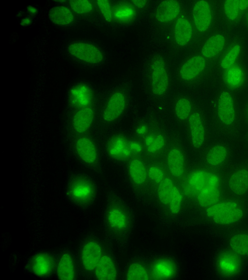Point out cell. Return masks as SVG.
<instances>
[{"label": "cell", "instance_id": "obj_1", "mask_svg": "<svg viewBox=\"0 0 248 280\" xmlns=\"http://www.w3.org/2000/svg\"><path fill=\"white\" fill-rule=\"evenodd\" d=\"M135 224L136 214L131 206L117 192L109 191L103 213L107 242L121 253H125Z\"/></svg>", "mask_w": 248, "mask_h": 280}, {"label": "cell", "instance_id": "obj_2", "mask_svg": "<svg viewBox=\"0 0 248 280\" xmlns=\"http://www.w3.org/2000/svg\"><path fill=\"white\" fill-rule=\"evenodd\" d=\"M97 191V186L93 178L87 174L77 173L68 179L66 195L72 203L86 210L95 202Z\"/></svg>", "mask_w": 248, "mask_h": 280}, {"label": "cell", "instance_id": "obj_3", "mask_svg": "<svg viewBox=\"0 0 248 280\" xmlns=\"http://www.w3.org/2000/svg\"><path fill=\"white\" fill-rule=\"evenodd\" d=\"M73 154L84 167L99 174H103L98 147L89 135L74 136L71 142Z\"/></svg>", "mask_w": 248, "mask_h": 280}, {"label": "cell", "instance_id": "obj_4", "mask_svg": "<svg viewBox=\"0 0 248 280\" xmlns=\"http://www.w3.org/2000/svg\"><path fill=\"white\" fill-rule=\"evenodd\" d=\"M146 71V78L149 90L155 96H161L166 93L169 86L168 69L164 59L155 55L149 60Z\"/></svg>", "mask_w": 248, "mask_h": 280}, {"label": "cell", "instance_id": "obj_5", "mask_svg": "<svg viewBox=\"0 0 248 280\" xmlns=\"http://www.w3.org/2000/svg\"><path fill=\"white\" fill-rule=\"evenodd\" d=\"M106 244L95 235L91 234L82 241L79 248V259L84 272L92 274L100 259Z\"/></svg>", "mask_w": 248, "mask_h": 280}, {"label": "cell", "instance_id": "obj_6", "mask_svg": "<svg viewBox=\"0 0 248 280\" xmlns=\"http://www.w3.org/2000/svg\"><path fill=\"white\" fill-rule=\"evenodd\" d=\"M150 280H172L178 276L180 269L177 260L167 254L149 256Z\"/></svg>", "mask_w": 248, "mask_h": 280}, {"label": "cell", "instance_id": "obj_7", "mask_svg": "<svg viewBox=\"0 0 248 280\" xmlns=\"http://www.w3.org/2000/svg\"><path fill=\"white\" fill-rule=\"evenodd\" d=\"M129 91L120 88L108 97L101 112L102 121L109 124L116 121L124 113L128 105Z\"/></svg>", "mask_w": 248, "mask_h": 280}, {"label": "cell", "instance_id": "obj_8", "mask_svg": "<svg viewBox=\"0 0 248 280\" xmlns=\"http://www.w3.org/2000/svg\"><path fill=\"white\" fill-rule=\"evenodd\" d=\"M113 249L106 241L103 253L92 274L95 279L120 280L122 270Z\"/></svg>", "mask_w": 248, "mask_h": 280}, {"label": "cell", "instance_id": "obj_9", "mask_svg": "<svg viewBox=\"0 0 248 280\" xmlns=\"http://www.w3.org/2000/svg\"><path fill=\"white\" fill-rule=\"evenodd\" d=\"M54 256L49 252L42 251L32 255L26 264V269L37 277L46 278L53 273L56 266Z\"/></svg>", "mask_w": 248, "mask_h": 280}, {"label": "cell", "instance_id": "obj_10", "mask_svg": "<svg viewBox=\"0 0 248 280\" xmlns=\"http://www.w3.org/2000/svg\"><path fill=\"white\" fill-rule=\"evenodd\" d=\"M120 280H150L149 256L136 255L125 263Z\"/></svg>", "mask_w": 248, "mask_h": 280}, {"label": "cell", "instance_id": "obj_11", "mask_svg": "<svg viewBox=\"0 0 248 280\" xmlns=\"http://www.w3.org/2000/svg\"><path fill=\"white\" fill-rule=\"evenodd\" d=\"M94 118L95 112L92 106L75 109L70 121V127L74 136L87 134Z\"/></svg>", "mask_w": 248, "mask_h": 280}, {"label": "cell", "instance_id": "obj_12", "mask_svg": "<svg viewBox=\"0 0 248 280\" xmlns=\"http://www.w3.org/2000/svg\"><path fill=\"white\" fill-rule=\"evenodd\" d=\"M68 50L69 52L75 57L89 63H99L104 57L102 52L98 48L89 43H72L69 46Z\"/></svg>", "mask_w": 248, "mask_h": 280}, {"label": "cell", "instance_id": "obj_13", "mask_svg": "<svg viewBox=\"0 0 248 280\" xmlns=\"http://www.w3.org/2000/svg\"><path fill=\"white\" fill-rule=\"evenodd\" d=\"M175 187L173 182L169 177H165L158 184L156 195L153 200L152 207L157 210L161 216H163L172 199Z\"/></svg>", "mask_w": 248, "mask_h": 280}, {"label": "cell", "instance_id": "obj_14", "mask_svg": "<svg viewBox=\"0 0 248 280\" xmlns=\"http://www.w3.org/2000/svg\"><path fill=\"white\" fill-rule=\"evenodd\" d=\"M93 99L92 88L84 83L74 86L69 92V104L75 109L92 106Z\"/></svg>", "mask_w": 248, "mask_h": 280}, {"label": "cell", "instance_id": "obj_15", "mask_svg": "<svg viewBox=\"0 0 248 280\" xmlns=\"http://www.w3.org/2000/svg\"><path fill=\"white\" fill-rule=\"evenodd\" d=\"M219 179L215 174L203 171H198L191 175L189 180V187L196 192L207 188H217Z\"/></svg>", "mask_w": 248, "mask_h": 280}, {"label": "cell", "instance_id": "obj_16", "mask_svg": "<svg viewBox=\"0 0 248 280\" xmlns=\"http://www.w3.org/2000/svg\"><path fill=\"white\" fill-rule=\"evenodd\" d=\"M57 277L62 280H74L77 276L75 260L72 255L68 251L63 252L57 263Z\"/></svg>", "mask_w": 248, "mask_h": 280}, {"label": "cell", "instance_id": "obj_17", "mask_svg": "<svg viewBox=\"0 0 248 280\" xmlns=\"http://www.w3.org/2000/svg\"><path fill=\"white\" fill-rule=\"evenodd\" d=\"M192 14L195 25L201 32L205 31L211 21V12L209 4L204 0L197 2L193 9Z\"/></svg>", "mask_w": 248, "mask_h": 280}, {"label": "cell", "instance_id": "obj_18", "mask_svg": "<svg viewBox=\"0 0 248 280\" xmlns=\"http://www.w3.org/2000/svg\"><path fill=\"white\" fill-rule=\"evenodd\" d=\"M127 172L129 180L135 189L142 188L146 184L147 170L141 160L137 158L131 160L128 164Z\"/></svg>", "mask_w": 248, "mask_h": 280}, {"label": "cell", "instance_id": "obj_19", "mask_svg": "<svg viewBox=\"0 0 248 280\" xmlns=\"http://www.w3.org/2000/svg\"><path fill=\"white\" fill-rule=\"evenodd\" d=\"M217 114L220 121L226 125H231L234 120L233 103L231 95L228 92H222L219 96Z\"/></svg>", "mask_w": 248, "mask_h": 280}, {"label": "cell", "instance_id": "obj_20", "mask_svg": "<svg viewBox=\"0 0 248 280\" xmlns=\"http://www.w3.org/2000/svg\"><path fill=\"white\" fill-rule=\"evenodd\" d=\"M205 60L201 56H195L187 60L180 70L181 77L186 80L192 79L199 75L204 69Z\"/></svg>", "mask_w": 248, "mask_h": 280}, {"label": "cell", "instance_id": "obj_21", "mask_svg": "<svg viewBox=\"0 0 248 280\" xmlns=\"http://www.w3.org/2000/svg\"><path fill=\"white\" fill-rule=\"evenodd\" d=\"M180 7L176 0H165L157 6L155 17L160 22H168L174 19L179 13Z\"/></svg>", "mask_w": 248, "mask_h": 280}, {"label": "cell", "instance_id": "obj_22", "mask_svg": "<svg viewBox=\"0 0 248 280\" xmlns=\"http://www.w3.org/2000/svg\"><path fill=\"white\" fill-rule=\"evenodd\" d=\"M193 146L200 148L204 140V129L200 115L195 112L192 114L188 120Z\"/></svg>", "mask_w": 248, "mask_h": 280}, {"label": "cell", "instance_id": "obj_23", "mask_svg": "<svg viewBox=\"0 0 248 280\" xmlns=\"http://www.w3.org/2000/svg\"><path fill=\"white\" fill-rule=\"evenodd\" d=\"M229 187L236 194L245 193L248 190V170L240 169L234 172L229 180Z\"/></svg>", "mask_w": 248, "mask_h": 280}, {"label": "cell", "instance_id": "obj_24", "mask_svg": "<svg viewBox=\"0 0 248 280\" xmlns=\"http://www.w3.org/2000/svg\"><path fill=\"white\" fill-rule=\"evenodd\" d=\"M192 28L189 22L184 18H178L174 26V37L176 43L184 46L190 41Z\"/></svg>", "mask_w": 248, "mask_h": 280}, {"label": "cell", "instance_id": "obj_25", "mask_svg": "<svg viewBox=\"0 0 248 280\" xmlns=\"http://www.w3.org/2000/svg\"><path fill=\"white\" fill-rule=\"evenodd\" d=\"M168 168L170 174L175 177H180L184 171V158L183 153L174 148L168 153L167 157Z\"/></svg>", "mask_w": 248, "mask_h": 280}, {"label": "cell", "instance_id": "obj_26", "mask_svg": "<svg viewBox=\"0 0 248 280\" xmlns=\"http://www.w3.org/2000/svg\"><path fill=\"white\" fill-rule=\"evenodd\" d=\"M49 18L53 23L60 25L69 24L74 19L71 11L67 7L62 5L52 8L49 12Z\"/></svg>", "mask_w": 248, "mask_h": 280}, {"label": "cell", "instance_id": "obj_27", "mask_svg": "<svg viewBox=\"0 0 248 280\" xmlns=\"http://www.w3.org/2000/svg\"><path fill=\"white\" fill-rule=\"evenodd\" d=\"M225 38L222 35H214L204 43L202 50V53L203 56L206 58H211L219 52L224 47Z\"/></svg>", "mask_w": 248, "mask_h": 280}, {"label": "cell", "instance_id": "obj_28", "mask_svg": "<svg viewBox=\"0 0 248 280\" xmlns=\"http://www.w3.org/2000/svg\"><path fill=\"white\" fill-rule=\"evenodd\" d=\"M183 203V195L176 186L174 189L172 199L170 202L166 211L163 215L165 218L172 221L174 218H177L180 214Z\"/></svg>", "mask_w": 248, "mask_h": 280}, {"label": "cell", "instance_id": "obj_29", "mask_svg": "<svg viewBox=\"0 0 248 280\" xmlns=\"http://www.w3.org/2000/svg\"><path fill=\"white\" fill-rule=\"evenodd\" d=\"M219 194L217 188H205L199 192L197 197L198 203L202 207H210L218 202Z\"/></svg>", "mask_w": 248, "mask_h": 280}, {"label": "cell", "instance_id": "obj_30", "mask_svg": "<svg viewBox=\"0 0 248 280\" xmlns=\"http://www.w3.org/2000/svg\"><path fill=\"white\" fill-rule=\"evenodd\" d=\"M242 209L238 207L220 214L213 216L214 221L220 225H229L239 221L243 216Z\"/></svg>", "mask_w": 248, "mask_h": 280}, {"label": "cell", "instance_id": "obj_31", "mask_svg": "<svg viewBox=\"0 0 248 280\" xmlns=\"http://www.w3.org/2000/svg\"><path fill=\"white\" fill-rule=\"evenodd\" d=\"M231 248L235 253L248 256V234L238 233L233 236L229 242Z\"/></svg>", "mask_w": 248, "mask_h": 280}, {"label": "cell", "instance_id": "obj_32", "mask_svg": "<svg viewBox=\"0 0 248 280\" xmlns=\"http://www.w3.org/2000/svg\"><path fill=\"white\" fill-rule=\"evenodd\" d=\"M228 153L226 148L220 145L212 147L207 153L206 159L208 164L217 166L221 164L226 159Z\"/></svg>", "mask_w": 248, "mask_h": 280}, {"label": "cell", "instance_id": "obj_33", "mask_svg": "<svg viewBox=\"0 0 248 280\" xmlns=\"http://www.w3.org/2000/svg\"><path fill=\"white\" fill-rule=\"evenodd\" d=\"M218 265L224 272L229 274L236 272L239 266L237 260L230 254L222 255L219 260Z\"/></svg>", "mask_w": 248, "mask_h": 280}, {"label": "cell", "instance_id": "obj_34", "mask_svg": "<svg viewBox=\"0 0 248 280\" xmlns=\"http://www.w3.org/2000/svg\"><path fill=\"white\" fill-rule=\"evenodd\" d=\"M238 207V204L234 202L216 203L209 207L206 211V213L208 217H213Z\"/></svg>", "mask_w": 248, "mask_h": 280}, {"label": "cell", "instance_id": "obj_35", "mask_svg": "<svg viewBox=\"0 0 248 280\" xmlns=\"http://www.w3.org/2000/svg\"><path fill=\"white\" fill-rule=\"evenodd\" d=\"M226 81L227 84L232 88L239 86L243 79V73L238 67L230 68L226 74Z\"/></svg>", "mask_w": 248, "mask_h": 280}, {"label": "cell", "instance_id": "obj_36", "mask_svg": "<svg viewBox=\"0 0 248 280\" xmlns=\"http://www.w3.org/2000/svg\"><path fill=\"white\" fill-rule=\"evenodd\" d=\"M191 104L186 98H182L176 102L175 111L177 117L181 120L186 119L191 111Z\"/></svg>", "mask_w": 248, "mask_h": 280}, {"label": "cell", "instance_id": "obj_37", "mask_svg": "<svg viewBox=\"0 0 248 280\" xmlns=\"http://www.w3.org/2000/svg\"><path fill=\"white\" fill-rule=\"evenodd\" d=\"M135 14L134 8L128 4H123L117 7L114 12V16L118 20L125 21L132 18Z\"/></svg>", "mask_w": 248, "mask_h": 280}, {"label": "cell", "instance_id": "obj_38", "mask_svg": "<svg viewBox=\"0 0 248 280\" xmlns=\"http://www.w3.org/2000/svg\"><path fill=\"white\" fill-rule=\"evenodd\" d=\"M240 51V47L236 45L232 47L222 59L220 65L224 69L230 68L235 61Z\"/></svg>", "mask_w": 248, "mask_h": 280}, {"label": "cell", "instance_id": "obj_39", "mask_svg": "<svg viewBox=\"0 0 248 280\" xmlns=\"http://www.w3.org/2000/svg\"><path fill=\"white\" fill-rule=\"evenodd\" d=\"M70 5L72 9L79 14H87L93 9V6L88 0H70Z\"/></svg>", "mask_w": 248, "mask_h": 280}, {"label": "cell", "instance_id": "obj_40", "mask_svg": "<svg viewBox=\"0 0 248 280\" xmlns=\"http://www.w3.org/2000/svg\"><path fill=\"white\" fill-rule=\"evenodd\" d=\"M224 10L227 18L231 20H235L239 14V8L237 0H229L224 2Z\"/></svg>", "mask_w": 248, "mask_h": 280}, {"label": "cell", "instance_id": "obj_41", "mask_svg": "<svg viewBox=\"0 0 248 280\" xmlns=\"http://www.w3.org/2000/svg\"><path fill=\"white\" fill-rule=\"evenodd\" d=\"M147 174L150 180L155 184H159L165 178L162 170L156 166L150 167L147 170Z\"/></svg>", "mask_w": 248, "mask_h": 280}, {"label": "cell", "instance_id": "obj_42", "mask_svg": "<svg viewBox=\"0 0 248 280\" xmlns=\"http://www.w3.org/2000/svg\"><path fill=\"white\" fill-rule=\"evenodd\" d=\"M96 3L105 20L110 22L112 18V12L109 1L106 0H97Z\"/></svg>", "mask_w": 248, "mask_h": 280}, {"label": "cell", "instance_id": "obj_43", "mask_svg": "<svg viewBox=\"0 0 248 280\" xmlns=\"http://www.w3.org/2000/svg\"><path fill=\"white\" fill-rule=\"evenodd\" d=\"M239 9L243 10L248 7V0H238Z\"/></svg>", "mask_w": 248, "mask_h": 280}, {"label": "cell", "instance_id": "obj_44", "mask_svg": "<svg viewBox=\"0 0 248 280\" xmlns=\"http://www.w3.org/2000/svg\"><path fill=\"white\" fill-rule=\"evenodd\" d=\"M132 2L137 7L142 8L146 4L147 1L146 0H133Z\"/></svg>", "mask_w": 248, "mask_h": 280}, {"label": "cell", "instance_id": "obj_45", "mask_svg": "<svg viewBox=\"0 0 248 280\" xmlns=\"http://www.w3.org/2000/svg\"><path fill=\"white\" fill-rule=\"evenodd\" d=\"M31 20L29 18H25L20 21V24L21 26H25L31 24Z\"/></svg>", "mask_w": 248, "mask_h": 280}, {"label": "cell", "instance_id": "obj_46", "mask_svg": "<svg viewBox=\"0 0 248 280\" xmlns=\"http://www.w3.org/2000/svg\"><path fill=\"white\" fill-rule=\"evenodd\" d=\"M27 9L29 12L31 14H35L37 12V9L32 6H28Z\"/></svg>", "mask_w": 248, "mask_h": 280}]
</instances>
